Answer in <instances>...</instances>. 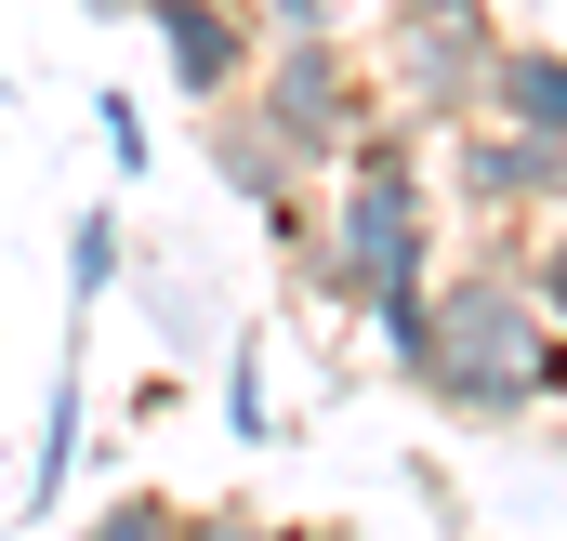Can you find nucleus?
<instances>
[{
	"instance_id": "nucleus-1",
	"label": "nucleus",
	"mask_w": 567,
	"mask_h": 541,
	"mask_svg": "<svg viewBox=\"0 0 567 541\" xmlns=\"http://www.w3.org/2000/svg\"><path fill=\"white\" fill-rule=\"evenodd\" d=\"M303 290L357 330H383L396 384L423 357V277H435V172H423V133L410 120H357L343 159H330V212H303L290 238Z\"/></svg>"
},
{
	"instance_id": "nucleus-2",
	"label": "nucleus",
	"mask_w": 567,
	"mask_h": 541,
	"mask_svg": "<svg viewBox=\"0 0 567 541\" xmlns=\"http://www.w3.org/2000/svg\"><path fill=\"white\" fill-rule=\"evenodd\" d=\"M410 384L435 409H462V422H528V409L567 397V344H555V317L528 304L515 252L449 265V290L423 277V357H410Z\"/></svg>"
},
{
	"instance_id": "nucleus-3",
	"label": "nucleus",
	"mask_w": 567,
	"mask_h": 541,
	"mask_svg": "<svg viewBox=\"0 0 567 541\" xmlns=\"http://www.w3.org/2000/svg\"><path fill=\"white\" fill-rule=\"evenodd\" d=\"M488 53H502L488 0H383V106H396L410 133L475 120V80H488Z\"/></svg>"
},
{
	"instance_id": "nucleus-4",
	"label": "nucleus",
	"mask_w": 567,
	"mask_h": 541,
	"mask_svg": "<svg viewBox=\"0 0 567 541\" xmlns=\"http://www.w3.org/2000/svg\"><path fill=\"white\" fill-rule=\"evenodd\" d=\"M238 106L278 133L290 172H330L343 133L370 120V80L343 67V40H265V53H251V80H238Z\"/></svg>"
},
{
	"instance_id": "nucleus-5",
	"label": "nucleus",
	"mask_w": 567,
	"mask_h": 541,
	"mask_svg": "<svg viewBox=\"0 0 567 541\" xmlns=\"http://www.w3.org/2000/svg\"><path fill=\"white\" fill-rule=\"evenodd\" d=\"M133 27H158V67H172V93H185V106H225V93L251 80V53H265L251 0H145Z\"/></svg>"
},
{
	"instance_id": "nucleus-6",
	"label": "nucleus",
	"mask_w": 567,
	"mask_h": 541,
	"mask_svg": "<svg viewBox=\"0 0 567 541\" xmlns=\"http://www.w3.org/2000/svg\"><path fill=\"white\" fill-rule=\"evenodd\" d=\"M212 172H225V185H238V198L265 212V238H278V252L303 238V172L278 159V133H265V120H251L238 93H225V120H212Z\"/></svg>"
},
{
	"instance_id": "nucleus-7",
	"label": "nucleus",
	"mask_w": 567,
	"mask_h": 541,
	"mask_svg": "<svg viewBox=\"0 0 567 541\" xmlns=\"http://www.w3.org/2000/svg\"><path fill=\"white\" fill-rule=\"evenodd\" d=\"M475 120H502V133H542L567 145V53H488V80H475Z\"/></svg>"
},
{
	"instance_id": "nucleus-8",
	"label": "nucleus",
	"mask_w": 567,
	"mask_h": 541,
	"mask_svg": "<svg viewBox=\"0 0 567 541\" xmlns=\"http://www.w3.org/2000/svg\"><path fill=\"white\" fill-rule=\"evenodd\" d=\"M66 462H80V357L53 370V409H40V449H27V502H40V516L66 502Z\"/></svg>"
},
{
	"instance_id": "nucleus-9",
	"label": "nucleus",
	"mask_w": 567,
	"mask_h": 541,
	"mask_svg": "<svg viewBox=\"0 0 567 541\" xmlns=\"http://www.w3.org/2000/svg\"><path fill=\"white\" fill-rule=\"evenodd\" d=\"M502 252H515V277H528V304L555 317V344H567V225H555V212H542V225H515Z\"/></svg>"
},
{
	"instance_id": "nucleus-10",
	"label": "nucleus",
	"mask_w": 567,
	"mask_h": 541,
	"mask_svg": "<svg viewBox=\"0 0 567 541\" xmlns=\"http://www.w3.org/2000/svg\"><path fill=\"white\" fill-rule=\"evenodd\" d=\"M66 290H80V317L120 290V225H106V212H80V225H66Z\"/></svg>"
},
{
	"instance_id": "nucleus-11",
	"label": "nucleus",
	"mask_w": 567,
	"mask_h": 541,
	"mask_svg": "<svg viewBox=\"0 0 567 541\" xmlns=\"http://www.w3.org/2000/svg\"><path fill=\"white\" fill-rule=\"evenodd\" d=\"M80 541H172V502H158V489H120V502L80 516Z\"/></svg>"
},
{
	"instance_id": "nucleus-12",
	"label": "nucleus",
	"mask_w": 567,
	"mask_h": 541,
	"mask_svg": "<svg viewBox=\"0 0 567 541\" xmlns=\"http://www.w3.org/2000/svg\"><path fill=\"white\" fill-rule=\"evenodd\" d=\"M225 436H238V449L265 436V344H251V330H238V370H225Z\"/></svg>"
},
{
	"instance_id": "nucleus-13",
	"label": "nucleus",
	"mask_w": 567,
	"mask_h": 541,
	"mask_svg": "<svg viewBox=\"0 0 567 541\" xmlns=\"http://www.w3.org/2000/svg\"><path fill=\"white\" fill-rule=\"evenodd\" d=\"M172 541H303V529H278V516H238V502H212V516H185V502H172Z\"/></svg>"
},
{
	"instance_id": "nucleus-14",
	"label": "nucleus",
	"mask_w": 567,
	"mask_h": 541,
	"mask_svg": "<svg viewBox=\"0 0 567 541\" xmlns=\"http://www.w3.org/2000/svg\"><path fill=\"white\" fill-rule=\"evenodd\" d=\"M251 27H265V40H343V0H265Z\"/></svg>"
},
{
	"instance_id": "nucleus-15",
	"label": "nucleus",
	"mask_w": 567,
	"mask_h": 541,
	"mask_svg": "<svg viewBox=\"0 0 567 541\" xmlns=\"http://www.w3.org/2000/svg\"><path fill=\"white\" fill-rule=\"evenodd\" d=\"M93 120H106V159H120V172H145V120H133V93H106Z\"/></svg>"
},
{
	"instance_id": "nucleus-16",
	"label": "nucleus",
	"mask_w": 567,
	"mask_h": 541,
	"mask_svg": "<svg viewBox=\"0 0 567 541\" xmlns=\"http://www.w3.org/2000/svg\"><path fill=\"white\" fill-rule=\"evenodd\" d=\"M80 13H145V0H80Z\"/></svg>"
},
{
	"instance_id": "nucleus-17",
	"label": "nucleus",
	"mask_w": 567,
	"mask_h": 541,
	"mask_svg": "<svg viewBox=\"0 0 567 541\" xmlns=\"http://www.w3.org/2000/svg\"><path fill=\"white\" fill-rule=\"evenodd\" d=\"M0 93H13V67H0Z\"/></svg>"
}]
</instances>
